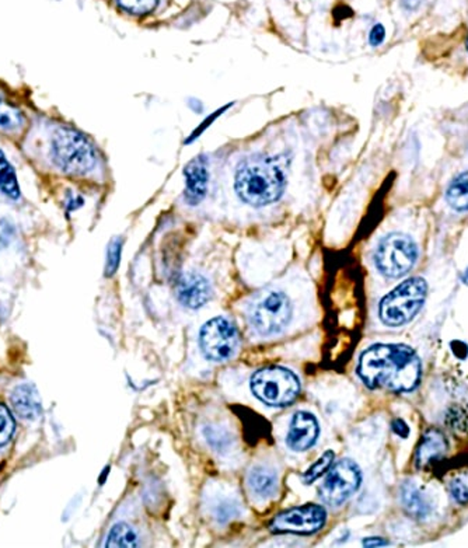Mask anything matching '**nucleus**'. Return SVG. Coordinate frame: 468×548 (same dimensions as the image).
<instances>
[{"instance_id": "6", "label": "nucleus", "mask_w": 468, "mask_h": 548, "mask_svg": "<svg viewBox=\"0 0 468 548\" xmlns=\"http://www.w3.org/2000/svg\"><path fill=\"white\" fill-rule=\"evenodd\" d=\"M418 259V249L407 234H388L375 253L377 269L387 278L408 274Z\"/></svg>"}, {"instance_id": "17", "label": "nucleus", "mask_w": 468, "mask_h": 548, "mask_svg": "<svg viewBox=\"0 0 468 548\" xmlns=\"http://www.w3.org/2000/svg\"><path fill=\"white\" fill-rule=\"evenodd\" d=\"M249 485L256 495L268 498L274 495L278 488L277 473L262 465L254 467L249 475Z\"/></svg>"}, {"instance_id": "29", "label": "nucleus", "mask_w": 468, "mask_h": 548, "mask_svg": "<svg viewBox=\"0 0 468 548\" xmlns=\"http://www.w3.org/2000/svg\"><path fill=\"white\" fill-rule=\"evenodd\" d=\"M393 431L401 437H407L410 435V429H408L407 424L403 419H395L393 421Z\"/></svg>"}, {"instance_id": "15", "label": "nucleus", "mask_w": 468, "mask_h": 548, "mask_svg": "<svg viewBox=\"0 0 468 548\" xmlns=\"http://www.w3.org/2000/svg\"><path fill=\"white\" fill-rule=\"evenodd\" d=\"M447 441L442 432L431 429L423 436V441L416 450L415 460L418 467H426L431 463L438 462L446 455Z\"/></svg>"}, {"instance_id": "30", "label": "nucleus", "mask_w": 468, "mask_h": 548, "mask_svg": "<svg viewBox=\"0 0 468 548\" xmlns=\"http://www.w3.org/2000/svg\"><path fill=\"white\" fill-rule=\"evenodd\" d=\"M365 547H382V545H387V542L382 539V537H370L364 542Z\"/></svg>"}, {"instance_id": "26", "label": "nucleus", "mask_w": 468, "mask_h": 548, "mask_svg": "<svg viewBox=\"0 0 468 548\" xmlns=\"http://www.w3.org/2000/svg\"><path fill=\"white\" fill-rule=\"evenodd\" d=\"M449 490L456 503L462 504V505L468 504V487L463 481H452L449 485Z\"/></svg>"}, {"instance_id": "23", "label": "nucleus", "mask_w": 468, "mask_h": 548, "mask_svg": "<svg viewBox=\"0 0 468 548\" xmlns=\"http://www.w3.org/2000/svg\"><path fill=\"white\" fill-rule=\"evenodd\" d=\"M121 251H122V240L115 238L108 246L107 264H105V275L107 277H112L117 272L118 267H120Z\"/></svg>"}, {"instance_id": "13", "label": "nucleus", "mask_w": 468, "mask_h": 548, "mask_svg": "<svg viewBox=\"0 0 468 548\" xmlns=\"http://www.w3.org/2000/svg\"><path fill=\"white\" fill-rule=\"evenodd\" d=\"M212 289L207 278L198 274H185L177 285V298L185 308H200L210 299Z\"/></svg>"}, {"instance_id": "25", "label": "nucleus", "mask_w": 468, "mask_h": 548, "mask_svg": "<svg viewBox=\"0 0 468 548\" xmlns=\"http://www.w3.org/2000/svg\"><path fill=\"white\" fill-rule=\"evenodd\" d=\"M20 123H22V115L17 110L6 104H0V128L13 130L20 127Z\"/></svg>"}, {"instance_id": "9", "label": "nucleus", "mask_w": 468, "mask_h": 548, "mask_svg": "<svg viewBox=\"0 0 468 548\" xmlns=\"http://www.w3.org/2000/svg\"><path fill=\"white\" fill-rule=\"evenodd\" d=\"M200 346L210 361H229L238 351V331L226 318H212L200 330Z\"/></svg>"}, {"instance_id": "31", "label": "nucleus", "mask_w": 468, "mask_h": 548, "mask_svg": "<svg viewBox=\"0 0 468 548\" xmlns=\"http://www.w3.org/2000/svg\"><path fill=\"white\" fill-rule=\"evenodd\" d=\"M404 5L407 6V9H415L419 5V0H404Z\"/></svg>"}, {"instance_id": "12", "label": "nucleus", "mask_w": 468, "mask_h": 548, "mask_svg": "<svg viewBox=\"0 0 468 548\" xmlns=\"http://www.w3.org/2000/svg\"><path fill=\"white\" fill-rule=\"evenodd\" d=\"M185 202L197 207L207 197L208 181H210V171H208V161L205 156H198L192 159L184 170Z\"/></svg>"}, {"instance_id": "11", "label": "nucleus", "mask_w": 468, "mask_h": 548, "mask_svg": "<svg viewBox=\"0 0 468 548\" xmlns=\"http://www.w3.org/2000/svg\"><path fill=\"white\" fill-rule=\"evenodd\" d=\"M320 428L313 414L299 411L293 416L288 432L287 445L293 452H306L317 442Z\"/></svg>"}, {"instance_id": "19", "label": "nucleus", "mask_w": 468, "mask_h": 548, "mask_svg": "<svg viewBox=\"0 0 468 548\" xmlns=\"http://www.w3.org/2000/svg\"><path fill=\"white\" fill-rule=\"evenodd\" d=\"M105 547L112 548H132L138 547V536L135 530L127 524H117L112 526L108 533Z\"/></svg>"}, {"instance_id": "20", "label": "nucleus", "mask_w": 468, "mask_h": 548, "mask_svg": "<svg viewBox=\"0 0 468 548\" xmlns=\"http://www.w3.org/2000/svg\"><path fill=\"white\" fill-rule=\"evenodd\" d=\"M0 191L13 200L20 197L19 182H17L15 169L7 161L6 156L2 151H0Z\"/></svg>"}, {"instance_id": "18", "label": "nucleus", "mask_w": 468, "mask_h": 548, "mask_svg": "<svg viewBox=\"0 0 468 548\" xmlns=\"http://www.w3.org/2000/svg\"><path fill=\"white\" fill-rule=\"evenodd\" d=\"M446 201L450 208L459 212L468 210V170L459 174L450 182L446 191Z\"/></svg>"}, {"instance_id": "28", "label": "nucleus", "mask_w": 468, "mask_h": 548, "mask_svg": "<svg viewBox=\"0 0 468 548\" xmlns=\"http://www.w3.org/2000/svg\"><path fill=\"white\" fill-rule=\"evenodd\" d=\"M385 37V30L382 24H376L372 28L369 34V43L372 46H379L380 44H383Z\"/></svg>"}, {"instance_id": "21", "label": "nucleus", "mask_w": 468, "mask_h": 548, "mask_svg": "<svg viewBox=\"0 0 468 548\" xmlns=\"http://www.w3.org/2000/svg\"><path fill=\"white\" fill-rule=\"evenodd\" d=\"M334 460H336V453L331 452V450L321 455L320 459H318L317 462L313 463V465L308 467L307 472L303 475V481H305V484L315 483L316 480H318V478L327 475V472H328L331 465H333Z\"/></svg>"}, {"instance_id": "3", "label": "nucleus", "mask_w": 468, "mask_h": 548, "mask_svg": "<svg viewBox=\"0 0 468 548\" xmlns=\"http://www.w3.org/2000/svg\"><path fill=\"white\" fill-rule=\"evenodd\" d=\"M428 293V285L423 278L404 280L395 290L383 298L379 306L380 320L390 327L410 323L423 308Z\"/></svg>"}, {"instance_id": "27", "label": "nucleus", "mask_w": 468, "mask_h": 548, "mask_svg": "<svg viewBox=\"0 0 468 548\" xmlns=\"http://www.w3.org/2000/svg\"><path fill=\"white\" fill-rule=\"evenodd\" d=\"M13 236H15V229L6 220H0V250L9 246L12 241Z\"/></svg>"}, {"instance_id": "22", "label": "nucleus", "mask_w": 468, "mask_h": 548, "mask_svg": "<svg viewBox=\"0 0 468 548\" xmlns=\"http://www.w3.org/2000/svg\"><path fill=\"white\" fill-rule=\"evenodd\" d=\"M13 432H15V419L9 408L0 404V446H4L12 439Z\"/></svg>"}, {"instance_id": "14", "label": "nucleus", "mask_w": 468, "mask_h": 548, "mask_svg": "<svg viewBox=\"0 0 468 548\" xmlns=\"http://www.w3.org/2000/svg\"><path fill=\"white\" fill-rule=\"evenodd\" d=\"M10 401H12L13 410L22 418L33 421V419L40 418L43 414L40 395L33 385H22L15 387Z\"/></svg>"}, {"instance_id": "2", "label": "nucleus", "mask_w": 468, "mask_h": 548, "mask_svg": "<svg viewBox=\"0 0 468 548\" xmlns=\"http://www.w3.org/2000/svg\"><path fill=\"white\" fill-rule=\"evenodd\" d=\"M287 161L284 156L257 154L241 161L236 171V192L253 207L277 202L287 187Z\"/></svg>"}, {"instance_id": "1", "label": "nucleus", "mask_w": 468, "mask_h": 548, "mask_svg": "<svg viewBox=\"0 0 468 548\" xmlns=\"http://www.w3.org/2000/svg\"><path fill=\"white\" fill-rule=\"evenodd\" d=\"M357 373L370 388L413 391L421 379V361L407 346L379 344L361 355Z\"/></svg>"}, {"instance_id": "4", "label": "nucleus", "mask_w": 468, "mask_h": 548, "mask_svg": "<svg viewBox=\"0 0 468 548\" xmlns=\"http://www.w3.org/2000/svg\"><path fill=\"white\" fill-rule=\"evenodd\" d=\"M54 161L59 169L73 176L89 173L96 166V152L82 133L59 128L53 139Z\"/></svg>"}, {"instance_id": "32", "label": "nucleus", "mask_w": 468, "mask_h": 548, "mask_svg": "<svg viewBox=\"0 0 468 548\" xmlns=\"http://www.w3.org/2000/svg\"><path fill=\"white\" fill-rule=\"evenodd\" d=\"M463 282H464L465 285H468V269L467 271L464 272V275H463Z\"/></svg>"}, {"instance_id": "10", "label": "nucleus", "mask_w": 468, "mask_h": 548, "mask_svg": "<svg viewBox=\"0 0 468 548\" xmlns=\"http://www.w3.org/2000/svg\"><path fill=\"white\" fill-rule=\"evenodd\" d=\"M326 522V509L308 504L277 514L269 524V529L274 533L313 534L323 529Z\"/></svg>"}, {"instance_id": "7", "label": "nucleus", "mask_w": 468, "mask_h": 548, "mask_svg": "<svg viewBox=\"0 0 468 548\" xmlns=\"http://www.w3.org/2000/svg\"><path fill=\"white\" fill-rule=\"evenodd\" d=\"M362 473L356 463L349 459L339 460L327 472L326 480L320 485V498L331 506L346 503L361 487Z\"/></svg>"}, {"instance_id": "24", "label": "nucleus", "mask_w": 468, "mask_h": 548, "mask_svg": "<svg viewBox=\"0 0 468 548\" xmlns=\"http://www.w3.org/2000/svg\"><path fill=\"white\" fill-rule=\"evenodd\" d=\"M118 4L132 15H146L158 6L159 0H118Z\"/></svg>"}, {"instance_id": "5", "label": "nucleus", "mask_w": 468, "mask_h": 548, "mask_svg": "<svg viewBox=\"0 0 468 548\" xmlns=\"http://www.w3.org/2000/svg\"><path fill=\"white\" fill-rule=\"evenodd\" d=\"M251 390L267 406H287L299 396L300 383L290 370L269 367L254 373Z\"/></svg>"}, {"instance_id": "16", "label": "nucleus", "mask_w": 468, "mask_h": 548, "mask_svg": "<svg viewBox=\"0 0 468 548\" xmlns=\"http://www.w3.org/2000/svg\"><path fill=\"white\" fill-rule=\"evenodd\" d=\"M401 504L408 514L416 519H425L432 511V504L428 496L415 484L407 481L401 485Z\"/></svg>"}, {"instance_id": "33", "label": "nucleus", "mask_w": 468, "mask_h": 548, "mask_svg": "<svg viewBox=\"0 0 468 548\" xmlns=\"http://www.w3.org/2000/svg\"><path fill=\"white\" fill-rule=\"evenodd\" d=\"M467 50H468V38H467Z\"/></svg>"}, {"instance_id": "8", "label": "nucleus", "mask_w": 468, "mask_h": 548, "mask_svg": "<svg viewBox=\"0 0 468 548\" xmlns=\"http://www.w3.org/2000/svg\"><path fill=\"white\" fill-rule=\"evenodd\" d=\"M290 318L292 305L289 298L282 292H271L254 306L249 321L261 336H274L284 330Z\"/></svg>"}]
</instances>
